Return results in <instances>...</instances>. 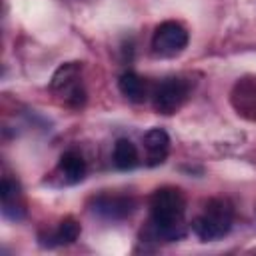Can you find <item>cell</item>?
<instances>
[{"instance_id":"obj_6","label":"cell","mask_w":256,"mask_h":256,"mask_svg":"<svg viewBox=\"0 0 256 256\" xmlns=\"http://www.w3.org/2000/svg\"><path fill=\"white\" fill-rule=\"evenodd\" d=\"M0 200H2V214L10 220H22L26 216V206L22 200V190L18 182L4 178L0 184Z\"/></svg>"},{"instance_id":"obj_13","label":"cell","mask_w":256,"mask_h":256,"mask_svg":"<svg viewBox=\"0 0 256 256\" xmlns=\"http://www.w3.org/2000/svg\"><path fill=\"white\" fill-rule=\"evenodd\" d=\"M78 236H80V224L74 218H64L60 222V226L56 228V232L52 234V240H54L52 244H60V246L74 244L78 240Z\"/></svg>"},{"instance_id":"obj_3","label":"cell","mask_w":256,"mask_h":256,"mask_svg":"<svg viewBox=\"0 0 256 256\" xmlns=\"http://www.w3.org/2000/svg\"><path fill=\"white\" fill-rule=\"evenodd\" d=\"M188 46V30L174 20H166L156 26L152 36V50L160 58H174Z\"/></svg>"},{"instance_id":"obj_11","label":"cell","mask_w":256,"mask_h":256,"mask_svg":"<svg viewBox=\"0 0 256 256\" xmlns=\"http://www.w3.org/2000/svg\"><path fill=\"white\" fill-rule=\"evenodd\" d=\"M112 158H114V166H116L118 170H124V172L138 166V150H136L134 142L128 140V138H120V140L114 144V154H112Z\"/></svg>"},{"instance_id":"obj_5","label":"cell","mask_w":256,"mask_h":256,"mask_svg":"<svg viewBox=\"0 0 256 256\" xmlns=\"http://www.w3.org/2000/svg\"><path fill=\"white\" fill-rule=\"evenodd\" d=\"M188 94H190V84L184 78H166L152 96L154 110L158 114L172 116L184 106Z\"/></svg>"},{"instance_id":"obj_9","label":"cell","mask_w":256,"mask_h":256,"mask_svg":"<svg viewBox=\"0 0 256 256\" xmlns=\"http://www.w3.org/2000/svg\"><path fill=\"white\" fill-rule=\"evenodd\" d=\"M232 104L238 114L256 120V78H244L232 92Z\"/></svg>"},{"instance_id":"obj_12","label":"cell","mask_w":256,"mask_h":256,"mask_svg":"<svg viewBox=\"0 0 256 256\" xmlns=\"http://www.w3.org/2000/svg\"><path fill=\"white\" fill-rule=\"evenodd\" d=\"M118 88L132 102H144L146 98V82L136 72H124L118 80Z\"/></svg>"},{"instance_id":"obj_8","label":"cell","mask_w":256,"mask_h":256,"mask_svg":"<svg viewBox=\"0 0 256 256\" xmlns=\"http://www.w3.org/2000/svg\"><path fill=\"white\" fill-rule=\"evenodd\" d=\"M136 202L130 196H98L94 200V212L108 220H120L132 214Z\"/></svg>"},{"instance_id":"obj_1","label":"cell","mask_w":256,"mask_h":256,"mask_svg":"<svg viewBox=\"0 0 256 256\" xmlns=\"http://www.w3.org/2000/svg\"><path fill=\"white\" fill-rule=\"evenodd\" d=\"M186 198L182 190L166 186L152 194L150 198V228L148 234L154 240L174 242L186 234L184 228Z\"/></svg>"},{"instance_id":"obj_2","label":"cell","mask_w":256,"mask_h":256,"mask_svg":"<svg viewBox=\"0 0 256 256\" xmlns=\"http://www.w3.org/2000/svg\"><path fill=\"white\" fill-rule=\"evenodd\" d=\"M234 208L224 198H212L206 202L202 214L192 220V232L202 242H216L232 230Z\"/></svg>"},{"instance_id":"obj_7","label":"cell","mask_w":256,"mask_h":256,"mask_svg":"<svg viewBox=\"0 0 256 256\" xmlns=\"http://www.w3.org/2000/svg\"><path fill=\"white\" fill-rule=\"evenodd\" d=\"M144 150H146V164L160 166L166 162L170 154V136L162 128H152L144 136Z\"/></svg>"},{"instance_id":"obj_4","label":"cell","mask_w":256,"mask_h":256,"mask_svg":"<svg viewBox=\"0 0 256 256\" xmlns=\"http://www.w3.org/2000/svg\"><path fill=\"white\" fill-rule=\"evenodd\" d=\"M80 72H82L80 62H68L56 70V74L52 76V84H50L52 90L62 94L66 104L74 108H80L86 102V90L80 84Z\"/></svg>"},{"instance_id":"obj_10","label":"cell","mask_w":256,"mask_h":256,"mask_svg":"<svg viewBox=\"0 0 256 256\" xmlns=\"http://www.w3.org/2000/svg\"><path fill=\"white\" fill-rule=\"evenodd\" d=\"M58 172L62 174V180L66 184H78L86 176V160L80 152L68 150L60 156L58 162Z\"/></svg>"}]
</instances>
